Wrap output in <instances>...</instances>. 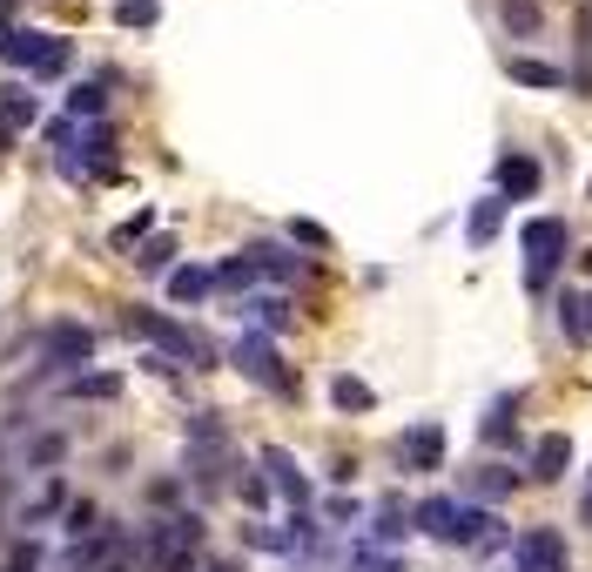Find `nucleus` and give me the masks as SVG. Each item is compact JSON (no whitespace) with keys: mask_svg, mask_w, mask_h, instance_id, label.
Returning a JSON list of instances; mask_svg holds the SVG:
<instances>
[{"mask_svg":"<svg viewBox=\"0 0 592 572\" xmlns=\"http://www.w3.org/2000/svg\"><path fill=\"white\" fill-rule=\"evenodd\" d=\"M129 330L135 337H148L162 357H176V364H195V370H209L216 364V351H209V337H195V330H182L176 317H162V311H129Z\"/></svg>","mask_w":592,"mask_h":572,"instance_id":"1","label":"nucleus"},{"mask_svg":"<svg viewBox=\"0 0 592 572\" xmlns=\"http://www.w3.org/2000/svg\"><path fill=\"white\" fill-rule=\"evenodd\" d=\"M8 61L21 74L55 82V74H68V61H74V41L68 34H41V27H8Z\"/></svg>","mask_w":592,"mask_h":572,"instance_id":"2","label":"nucleus"},{"mask_svg":"<svg viewBox=\"0 0 592 572\" xmlns=\"http://www.w3.org/2000/svg\"><path fill=\"white\" fill-rule=\"evenodd\" d=\"M142 546H148V559H155V565H162V572H189L195 546H203V519H195V512H176V519H155Z\"/></svg>","mask_w":592,"mask_h":572,"instance_id":"3","label":"nucleus"},{"mask_svg":"<svg viewBox=\"0 0 592 572\" xmlns=\"http://www.w3.org/2000/svg\"><path fill=\"white\" fill-rule=\"evenodd\" d=\"M559 263H566V222L559 216H532L525 222V290L539 296Z\"/></svg>","mask_w":592,"mask_h":572,"instance_id":"4","label":"nucleus"},{"mask_svg":"<svg viewBox=\"0 0 592 572\" xmlns=\"http://www.w3.org/2000/svg\"><path fill=\"white\" fill-rule=\"evenodd\" d=\"M95 351H101V330H95V324H74V317H61V324H48V330H41V357H48V370L95 364Z\"/></svg>","mask_w":592,"mask_h":572,"instance_id":"5","label":"nucleus"},{"mask_svg":"<svg viewBox=\"0 0 592 572\" xmlns=\"http://www.w3.org/2000/svg\"><path fill=\"white\" fill-rule=\"evenodd\" d=\"M235 370L250 377V385H263V391H290V370H283V357H276V343L263 337V330H250V337H235Z\"/></svg>","mask_w":592,"mask_h":572,"instance_id":"6","label":"nucleus"},{"mask_svg":"<svg viewBox=\"0 0 592 572\" xmlns=\"http://www.w3.org/2000/svg\"><path fill=\"white\" fill-rule=\"evenodd\" d=\"M511 559H519L525 572H566V539L559 532H525V539L511 546Z\"/></svg>","mask_w":592,"mask_h":572,"instance_id":"7","label":"nucleus"},{"mask_svg":"<svg viewBox=\"0 0 592 572\" xmlns=\"http://www.w3.org/2000/svg\"><path fill=\"white\" fill-rule=\"evenodd\" d=\"M398 458H404V472H438V458H445V431L438 425H411L398 438Z\"/></svg>","mask_w":592,"mask_h":572,"instance_id":"8","label":"nucleus"},{"mask_svg":"<svg viewBox=\"0 0 592 572\" xmlns=\"http://www.w3.org/2000/svg\"><path fill=\"white\" fill-rule=\"evenodd\" d=\"M263 472H269V485L283 491L297 512H310V478L297 472V458H290V451H276V445H269V451H263Z\"/></svg>","mask_w":592,"mask_h":572,"instance_id":"9","label":"nucleus"},{"mask_svg":"<svg viewBox=\"0 0 592 572\" xmlns=\"http://www.w3.org/2000/svg\"><path fill=\"white\" fill-rule=\"evenodd\" d=\"M34 122H41V101H34L21 82H14V88H0V148H8L14 129H34Z\"/></svg>","mask_w":592,"mask_h":572,"instance_id":"10","label":"nucleus"},{"mask_svg":"<svg viewBox=\"0 0 592 572\" xmlns=\"http://www.w3.org/2000/svg\"><path fill=\"white\" fill-rule=\"evenodd\" d=\"M243 256L256 263V277H276V283H297L303 277V256H290L283 243H250Z\"/></svg>","mask_w":592,"mask_h":572,"instance_id":"11","label":"nucleus"},{"mask_svg":"<svg viewBox=\"0 0 592 572\" xmlns=\"http://www.w3.org/2000/svg\"><path fill=\"white\" fill-rule=\"evenodd\" d=\"M532 188H539V162H532V156H505V162H498V196H505V203L532 196Z\"/></svg>","mask_w":592,"mask_h":572,"instance_id":"12","label":"nucleus"},{"mask_svg":"<svg viewBox=\"0 0 592 572\" xmlns=\"http://www.w3.org/2000/svg\"><path fill=\"white\" fill-rule=\"evenodd\" d=\"M411 525L424 532V539H445V546H451V532H458V506H451V499H424V506L411 512Z\"/></svg>","mask_w":592,"mask_h":572,"instance_id":"13","label":"nucleus"},{"mask_svg":"<svg viewBox=\"0 0 592 572\" xmlns=\"http://www.w3.org/2000/svg\"><path fill=\"white\" fill-rule=\"evenodd\" d=\"M61 458H68V438H61V431H34V438L21 445V465H27V472H55Z\"/></svg>","mask_w":592,"mask_h":572,"instance_id":"14","label":"nucleus"},{"mask_svg":"<svg viewBox=\"0 0 592 572\" xmlns=\"http://www.w3.org/2000/svg\"><path fill=\"white\" fill-rule=\"evenodd\" d=\"M216 290V270H203V263H182V270H169V296L176 303H203Z\"/></svg>","mask_w":592,"mask_h":572,"instance_id":"15","label":"nucleus"},{"mask_svg":"<svg viewBox=\"0 0 592 572\" xmlns=\"http://www.w3.org/2000/svg\"><path fill=\"white\" fill-rule=\"evenodd\" d=\"M505 74L519 88H566V68H552V61H532V54H519V61H505Z\"/></svg>","mask_w":592,"mask_h":572,"instance_id":"16","label":"nucleus"},{"mask_svg":"<svg viewBox=\"0 0 592 572\" xmlns=\"http://www.w3.org/2000/svg\"><path fill=\"white\" fill-rule=\"evenodd\" d=\"M498 222H505V196H485L479 209H471V222H464V236H471V250H485V243L498 236Z\"/></svg>","mask_w":592,"mask_h":572,"instance_id":"17","label":"nucleus"},{"mask_svg":"<svg viewBox=\"0 0 592 572\" xmlns=\"http://www.w3.org/2000/svg\"><path fill=\"white\" fill-rule=\"evenodd\" d=\"M559 324H566V337H572V343H585V337H592V290L559 296Z\"/></svg>","mask_w":592,"mask_h":572,"instance_id":"18","label":"nucleus"},{"mask_svg":"<svg viewBox=\"0 0 592 572\" xmlns=\"http://www.w3.org/2000/svg\"><path fill=\"white\" fill-rule=\"evenodd\" d=\"M566 458H572V445H566V438H539V445H532V478H545V485H552V478L566 472Z\"/></svg>","mask_w":592,"mask_h":572,"instance_id":"19","label":"nucleus"},{"mask_svg":"<svg viewBox=\"0 0 592 572\" xmlns=\"http://www.w3.org/2000/svg\"><path fill=\"white\" fill-rule=\"evenodd\" d=\"M243 311H250V317L263 324V337H269V330H283V324H290V296L263 290V296H250V303H243Z\"/></svg>","mask_w":592,"mask_h":572,"instance_id":"20","label":"nucleus"},{"mask_svg":"<svg viewBox=\"0 0 592 572\" xmlns=\"http://www.w3.org/2000/svg\"><path fill=\"white\" fill-rule=\"evenodd\" d=\"M101 108H108L101 82H74L68 88V114H74V122H101Z\"/></svg>","mask_w":592,"mask_h":572,"instance_id":"21","label":"nucleus"},{"mask_svg":"<svg viewBox=\"0 0 592 572\" xmlns=\"http://www.w3.org/2000/svg\"><path fill=\"white\" fill-rule=\"evenodd\" d=\"M330 404H337V411H371L377 391L364 385V377H330Z\"/></svg>","mask_w":592,"mask_h":572,"instance_id":"22","label":"nucleus"},{"mask_svg":"<svg viewBox=\"0 0 592 572\" xmlns=\"http://www.w3.org/2000/svg\"><path fill=\"white\" fill-rule=\"evenodd\" d=\"M108 552H114V539H108V532H101V539H74L68 565H74V572H101V565H108Z\"/></svg>","mask_w":592,"mask_h":572,"instance_id":"23","label":"nucleus"},{"mask_svg":"<svg viewBox=\"0 0 592 572\" xmlns=\"http://www.w3.org/2000/svg\"><path fill=\"white\" fill-rule=\"evenodd\" d=\"M135 263H142V277H162V270H176V236H148Z\"/></svg>","mask_w":592,"mask_h":572,"instance_id":"24","label":"nucleus"},{"mask_svg":"<svg viewBox=\"0 0 592 572\" xmlns=\"http://www.w3.org/2000/svg\"><path fill=\"white\" fill-rule=\"evenodd\" d=\"M68 391L74 398H122V377H114V370H82Z\"/></svg>","mask_w":592,"mask_h":572,"instance_id":"25","label":"nucleus"},{"mask_svg":"<svg viewBox=\"0 0 592 572\" xmlns=\"http://www.w3.org/2000/svg\"><path fill=\"white\" fill-rule=\"evenodd\" d=\"M114 21L122 27H155L162 21V0H114Z\"/></svg>","mask_w":592,"mask_h":572,"instance_id":"26","label":"nucleus"},{"mask_svg":"<svg viewBox=\"0 0 592 572\" xmlns=\"http://www.w3.org/2000/svg\"><path fill=\"white\" fill-rule=\"evenodd\" d=\"M350 572H404V559L384 552V546H358V552H350Z\"/></svg>","mask_w":592,"mask_h":572,"instance_id":"27","label":"nucleus"},{"mask_svg":"<svg viewBox=\"0 0 592 572\" xmlns=\"http://www.w3.org/2000/svg\"><path fill=\"white\" fill-rule=\"evenodd\" d=\"M250 283H256V263H250V256L216 263V290H250Z\"/></svg>","mask_w":592,"mask_h":572,"instance_id":"28","label":"nucleus"},{"mask_svg":"<svg viewBox=\"0 0 592 572\" xmlns=\"http://www.w3.org/2000/svg\"><path fill=\"white\" fill-rule=\"evenodd\" d=\"M511 404H519V398H498V404L485 411V425H479L485 445H505V438H511Z\"/></svg>","mask_w":592,"mask_h":572,"instance_id":"29","label":"nucleus"},{"mask_svg":"<svg viewBox=\"0 0 592 572\" xmlns=\"http://www.w3.org/2000/svg\"><path fill=\"white\" fill-rule=\"evenodd\" d=\"M404 539V512L398 506H377V525H371V546H398Z\"/></svg>","mask_w":592,"mask_h":572,"instance_id":"30","label":"nucleus"},{"mask_svg":"<svg viewBox=\"0 0 592 572\" xmlns=\"http://www.w3.org/2000/svg\"><path fill=\"white\" fill-rule=\"evenodd\" d=\"M471 491L498 506V499H511V472H498V465H492V472H479V478H471Z\"/></svg>","mask_w":592,"mask_h":572,"instance_id":"31","label":"nucleus"},{"mask_svg":"<svg viewBox=\"0 0 592 572\" xmlns=\"http://www.w3.org/2000/svg\"><path fill=\"white\" fill-rule=\"evenodd\" d=\"M95 525H101V512H95L88 499H74V506H68V532H74V539H95Z\"/></svg>","mask_w":592,"mask_h":572,"instance_id":"32","label":"nucleus"},{"mask_svg":"<svg viewBox=\"0 0 592 572\" xmlns=\"http://www.w3.org/2000/svg\"><path fill=\"white\" fill-rule=\"evenodd\" d=\"M290 243H303V250H330V229H324V222H290Z\"/></svg>","mask_w":592,"mask_h":572,"instance_id":"33","label":"nucleus"},{"mask_svg":"<svg viewBox=\"0 0 592 572\" xmlns=\"http://www.w3.org/2000/svg\"><path fill=\"white\" fill-rule=\"evenodd\" d=\"M505 21H511V34H532V27H539V8H532V0H505Z\"/></svg>","mask_w":592,"mask_h":572,"instance_id":"34","label":"nucleus"},{"mask_svg":"<svg viewBox=\"0 0 592 572\" xmlns=\"http://www.w3.org/2000/svg\"><path fill=\"white\" fill-rule=\"evenodd\" d=\"M148 229H155V209H142V216H129L122 229H114V243H122V250H129V243H142V236H148Z\"/></svg>","mask_w":592,"mask_h":572,"instance_id":"35","label":"nucleus"},{"mask_svg":"<svg viewBox=\"0 0 592 572\" xmlns=\"http://www.w3.org/2000/svg\"><path fill=\"white\" fill-rule=\"evenodd\" d=\"M8 572H41V546L21 539V546H14V559H8Z\"/></svg>","mask_w":592,"mask_h":572,"instance_id":"36","label":"nucleus"},{"mask_svg":"<svg viewBox=\"0 0 592 572\" xmlns=\"http://www.w3.org/2000/svg\"><path fill=\"white\" fill-rule=\"evenodd\" d=\"M243 499H250V506H269V478H243Z\"/></svg>","mask_w":592,"mask_h":572,"instance_id":"37","label":"nucleus"},{"mask_svg":"<svg viewBox=\"0 0 592 572\" xmlns=\"http://www.w3.org/2000/svg\"><path fill=\"white\" fill-rule=\"evenodd\" d=\"M0 61H8V27H0Z\"/></svg>","mask_w":592,"mask_h":572,"instance_id":"38","label":"nucleus"},{"mask_svg":"<svg viewBox=\"0 0 592 572\" xmlns=\"http://www.w3.org/2000/svg\"><path fill=\"white\" fill-rule=\"evenodd\" d=\"M585 519H592V485H585Z\"/></svg>","mask_w":592,"mask_h":572,"instance_id":"39","label":"nucleus"},{"mask_svg":"<svg viewBox=\"0 0 592 572\" xmlns=\"http://www.w3.org/2000/svg\"><path fill=\"white\" fill-rule=\"evenodd\" d=\"M585 270H592V250H585Z\"/></svg>","mask_w":592,"mask_h":572,"instance_id":"40","label":"nucleus"}]
</instances>
